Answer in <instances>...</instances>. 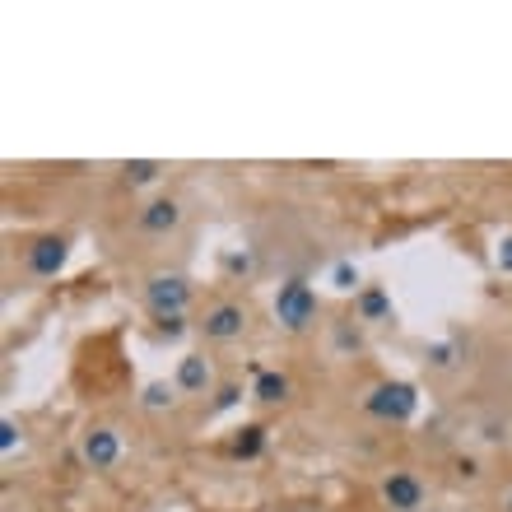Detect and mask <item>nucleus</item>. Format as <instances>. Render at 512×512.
I'll use <instances>...</instances> for the list:
<instances>
[{
  "label": "nucleus",
  "instance_id": "obj_1",
  "mask_svg": "<svg viewBox=\"0 0 512 512\" xmlns=\"http://www.w3.org/2000/svg\"><path fill=\"white\" fill-rule=\"evenodd\" d=\"M270 312H275V326H280V331L303 336V331H312V326H317L322 303H317V289H312L303 275H289V280L275 289V298H270Z\"/></svg>",
  "mask_w": 512,
  "mask_h": 512
},
{
  "label": "nucleus",
  "instance_id": "obj_2",
  "mask_svg": "<svg viewBox=\"0 0 512 512\" xmlns=\"http://www.w3.org/2000/svg\"><path fill=\"white\" fill-rule=\"evenodd\" d=\"M140 298H145V312L159 322V317H187L191 298H196V284L182 270H154L140 284Z\"/></svg>",
  "mask_w": 512,
  "mask_h": 512
},
{
  "label": "nucleus",
  "instance_id": "obj_3",
  "mask_svg": "<svg viewBox=\"0 0 512 512\" xmlns=\"http://www.w3.org/2000/svg\"><path fill=\"white\" fill-rule=\"evenodd\" d=\"M364 415L378 424H410L419 415V387L405 378H382L364 391Z\"/></svg>",
  "mask_w": 512,
  "mask_h": 512
},
{
  "label": "nucleus",
  "instance_id": "obj_4",
  "mask_svg": "<svg viewBox=\"0 0 512 512\" xmlns=\"http://www.w3.org/2000/svg\"><path fill=\"white\" fill-rule=\"evenodd\" d=\"M196 331H201L205 345H233V340H243V331H247V308L238 298H219V303H210V308L201 312Z\"/></svg>",
  "mask_w": 512,
  "mask_h": 512
},
{
  "label": "nucleus",
  "instance_id": "obj_5",
  "mask_svg": "<svg viewBox=\"0 0 512 512\" xmlns=\"http://www.w3.org/2000/svg\"><path fill=\"white\" fill-rule=\"evenodd\" d=\"M378 499H382L387 512H424V503H429V485H424L415 471L396 466V471H387L378 480Z\"/></svg>",
  "mask_w": 512,
  "mask_h": 512
},
{
  "label": "nucleus",
  "instance_id": "obj_6",
  "mask_svg": "<svg viewBox=\"0 0 512 512\" xmlns=\"http://www.w3.org/2000/svg\"><path fill=\"white\" fill-rule=\"evenodd\" d=\"M66 266H70V238L66 233H38V238L24 247V270L33 275V280H56Z\"/></svg>",
  "mask_w": 512,
  "mask_h": 512
},
{
  "label": "nucleus",
  "instance_id": "obj_7",
  "mask_svg": "<svg viewBox=\"0 0 512 512\" xmlns=\"http://www.w3.org/2000/svg\"><path fill=\"white\" fill-rule=\"evenodd\" d=\"M122 452H126V443L112 424H89V429L80 433V461L89 471H117Z\"/></svg>",
  "mask_w": 512,
  "mask_h": 512
},
{
  "label": "nucleus",
  "instance_id": "obj_8",
  "mask_svg": "<svg viewBox=\"0 0 512 512\" xmlns=\"http://www.w3.org/2000/svg\"><path fill=\"white\" fill-rule=\"evenodd\" d=\"M182 219H187V210L173 196H154V201H145L135 210V229L145 233V238H168V233L182 229Z\"/></svg>",
  "mask_w": 512,
  "mask_h": 512
},
{
  "label": "nucleus",
  "instance_id": "obj_9",
  "mask_svg": "<svg viewBox=\"0 0 512 512\" xmlns=\"http://www.w3.org/2000/svg\"><path fill=\"white\" fill-rule=\"evenodd\" d=\"M173 387L182 391V396H215V364L205 359L201 350H191V354H182L177 359V368H173Z\"/></svg>",
  "mask_w": 512,
  "mask_h": 512
},
{
  "label": "nucleus",
  "instance_id": "obj_10",
  "mask_svg": "<svg viewBox=\"0 0 512 512\" xmlns=\"http://www.w3.org/2000/svg\"><path fill=\"white\" fill-rule=\"evenodd\" d=\"M354 322L359 326H387L396 322V303L382 284H364L359 294H354Z\"/></svg>",
  "mask_w": 512,
  "mask_h": 512
},
{
  "label": "nucleus",
  "instance_id": "obj_11",
  "mask_svg": "<svg viewBox=\"0 0 512 512\" xmlns=\"http://www.w3.org/2000/svg\"><path fill=\"white\" fill-rule=\"evenodd\" d=\"M266 447H270L266 424H243V429H233V438H229V457L233 461H261Z\"/></svg>",
  "mask_w": 512,
  "mask_h": 512
},
{
  "label": "nucleus",
  "instance_id": "obj_12",
  "mask_svg": "<svg viewBox=\"0 0 512 512\" xmlns=\"http://www.w3.org/2000/svg\"><path fill=\"white\" fill-rule=\"evenodd\" d=\"M247 391H252L256 405H284L294 396V382H289V373H280V368H266V373H256Z\"/></svg>",
  "mask_w": 512,
  "mask_h": 512
},
{
  "label": "nucleus",
  "instance_id": "obj_13",
  "mask_svg": "<svg viewBox=\"0 0 512 512\" xmlns=\"http://www.w3.org/2000/svg\"><path fill=\"white\" fill-rule=\"evenodd\" d=\"M424 359H429L433 373H452V368L466 359V345H461V336H443V340H429L424 345Z\"/></svg>",
  "mask_w": 512,
  "mask_h": 512
},
{
  "label": "nucleus",
  "instance_id": "obj_14",
  "mask_svg": "<svg viewBox=\"0 0 512 512\" xmlns=\"http://www.w3.org/2000/svg\"><path fill=\"white\" fill-rule=\"evenodd\" d=\"M177 396H182V391H177L168 378H149L145 387H140V410H149V415H159V410H173Z\"/></svg>",
  "mask_w": 512,
  "mask_h": 512
},
{
  "label": "nucleus",
  "instance_id": "obj_15",
  "mask_svg": "<svg viewBox=\"0 0 512 512\" xmlns=\"http://www.w3.org/2000/svg\"><path fill=\"white\" fill-rule=\"evenodd\" d=\"M159 177H163V163L159 159H126L122 163V182H126V187H135V191L154 187Z\"/></svg>",
  "mask_w": 512,
  "mask_h": 512
},
{
  "label": "nucleus",
  "instance_id": "obj_16",
  "mask_svg": "<svg viewBox=\"0 0 512 512\" xmlns=\"http://www.w3.org/2000/svg\"><path fill=\"white\" fill-rule=\"evenodd\" d=\"M219 266H224V275H233V280H252L256 275V252L252 247H229V252L219 256Z\"/></svg>",
  "mask_w": 512,
  "mask_h": 512
},
{
  "label": "nucleus",
  "instance_id": "obj_17",
  "mask_svg": "<svg viewBox=\"0 0 512 512\" xmlns=\"http://www.w3.org/2000/svg\"><path fill=\"white\" fill-rule=\"evenodd\" d=\"M331 289H336V294H359V289H364V270L354 266L350 256H340L336 266H331Z\"/></svg>",
  "mask_w": 512,
  "mask_h": 512
},
{
  "label": "nucleus",
  "instance_id": "obj_18",
  "mask_svg": "<svg viewBox=\"0 0 512 512\" xmlns=\"http://www.w3.org/2000/svg\"><path fill=\"white\" fill-rule=\"evenodd\" d=\"M243 396H252V391H243V382H219V387H215V401H210V415H229V410L243 401Z\"/></svg>",
  "mask_w": 512,
  "mask_h": 512
},
{
  "label": "nucleus",
  "instance_id": "obj_19",
  "mask_svg": "<svg viewBox=\"0 0 512 512\" xmlns=\"http://www.w3.org/2000/svg\"><path fill=\"white\" fill-rule=\"evenodd\" d=\"M19 447H24V429H19V419H14V415H5V419H0V457L10 461Z\"/></svg>",
  "mask_w": 512,
  "mask_h": 512
},
{
  "label": "nucleus",
  "instance_id": "obj_20",
  "mask_svg": "<svg viewBox=\"0 0 512 512\" xmlns=\"http://www.w3.org/2000/svg\"><path fill=\"white\" fill-rule=\"evenodd\" d=\"M191 326H196L191 317H159V322H154V331H159L163 340H182Z\"/></svg>",
  "mask_w": 512,
  "mask_h": 512
},
{
  "label": "nucleus",
  "instance_id": "obj_21",
  "mask_svg": "<svg viewBox=\"0 0 512 512\" xmlns=\"http://www.w3.org/2000/svg\"><path fill=\"white\" fill-rule=\"evenodd\" d=\"M359 345H364L359 326H354V322H340L336 326V350H359Z\"/></svg>",
  "mask_w": 512,
  "mask_h": 512
},
{
  "label": "nucleus",
  "instance_id": "obj_22",
  "mask_svg": "<svg viewBox=\"0 0 512 512\" xmlns=\"http://www.w3.org/2000/svg\"><path fill=\"white\" fill-rule=\"evenodd\" d=\"M494 266H499L503 275H512V233H503L499 243H494Z\"/></svg>",
  "mask_w": 512,
  "mask_h": 512
},
{
  "label": "nucleus",
  "instance_id": "obj_23",
  "mask_svg": "<svg viewBox=\"0 0 512 512\" xmlns=\"http://www.w3.org/2000/svg\"><path fill=\"white\" fill-rule=\"evenodd\" d=\"M452 471H457V480H480V457H457L452 461Z\"/></svg>",
  "mask_w": 512,
  "mask_h": 512
},
{
  "label": "nucleus",
  "instance_id": "obj_24",
  "mask_svg": "<svg viewBox=\"0 0 512 512\" xmlns=\"http://www.w3.org/2000/svg\"><path fill=\"white\" fill-rule=\"evenodd\" d=\"M503 512H512V494H508V499H503Z\"/></svg>",
  "mask_w": 512,
  "mask_h": 512
},
{
  "label": "nucleus",
  "instance_id": "obj_25",
  "mask_svg": "<svg viewBox=\"0 0 512 512\" xmlns=\"http://www.w3.org/2000/svg\"><path fill=\"white\" fill-rule=\"evenodd\" d=\"M168 512H182V508H168Z\"/></svg>",
  "mask_w": 512,
  "mask_h": 512
}]
</instances>
